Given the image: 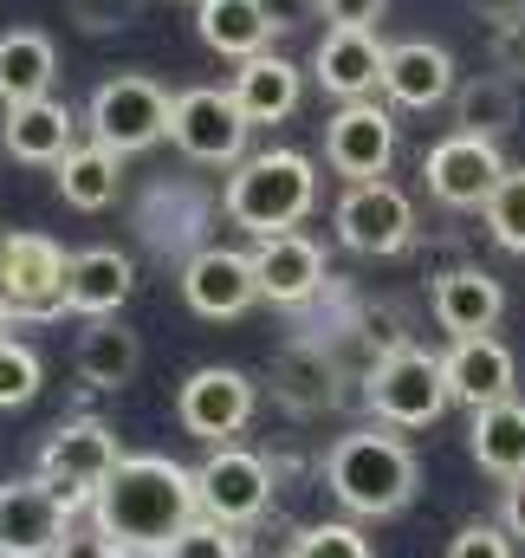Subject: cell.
I'll use <instances>...</instances> for the list:
<instances>
[{
    "label": "cell",
    "mask_w": 525,
    "mask_h": 558,
    "mask_svg": "<svg viewBox=\"0 0 525 558\" xmlns=\"http://www.w3.org/2000/svg\"><path fill=\"white\" fill-rule=\"evenodd\" d=\"M91 520L124 546V553H169V539L202 520V494H195V468L169 461V454H124V468L105 481V494L91 500Z\"/></svg>",
    "instance_id": "obj_1"
},
{
    "label": "cell",
    "mask_w": 525,
    "mask_h": 558,
    "mask_svg": "<svg viewBox=\"0 0 525 558\" xmlns=\"http://www.w3.org/2000/svg\"><path fill=\"white\" fill-rule=\"evenodd\" d=\"M325 487L351 520H390L415 500V454L390 428H351L325 454Z\"/></svg>",
    "instance_id": "obj_2"
},
{
    "label": "cell",
    "mask_w": 525,
    "mask_h": 558,
    "mask_svg": "<svg viewBox=\"0 0 525 558\" xmlns=\"http://www.w3.org/2000/svg\"><path fill=\"white\" fill-rule=\"evenodd\" d=\"M221 208H228V221H241L247 234H285V228H298V221L318 208V169H312V156H298V149L241 156V162L228 169Z\"/></svg>",
    "instance_id": "obj_3"
},
{
    "label": "cell",
    "mask_w": 525,
    "mask_h": 558,
    "mask_svg": "<svg viewBox=\"0 0 525 558\" xmlns=\"http://www.w3.org/2000/svg\"><path fill=\"white\" fill-rule=\"evenodd\" d=\"M364 397H370V410L390 422V428H428V422H441V410L454 403V390H448V364H441L435 351H422V344L377 357Z\"/></svg>",
    "instance_id": "obj_4"
},
{
    "label": "cell",
    "mask_w": 525,
    "mask_h": 558,
    "mask_svg": "<svg viewBox=\"0 0 525 558\" xmlns=\"http://www.w3.org/2000/svg\"><path fill=\"white\" fill-rule=\"evenodd\" d=\"M169 118H175V98L143 78V72H124V78H105L85 105V124H91V143L118 149V156H136L149 143L169 137Z\"/></svg>",
    "instance_id": "obj_5"
},
{
    "label": "cell",
    "mask_w": 525,
    "mask_h": 558,
    "mask_svg": "<svg viewBox=\"0 0 525 558\" xmlns=\"http://www.w3.org/2000/svg\"><path fill=\"white\" fill-rule=\"evenodd\" d=\"M118 468H124V448H118V435H111L105 422H59V428L46 435V448H39V481H46L72 513L91 507Z\"/></svg>",
    "instance_id": "obj_6"
},
{
    "label": "cell",
    "mask_w": 525,
    "mask_h": 558,
    "mask_svg": "<svg viewBox=\"0 0 525 558\" xmlns=\"http://www.w3.org/2000/svg\"><path fill=\"white\" fill-rule=\"evenodd\" d=\"M0 292L13 299L20 318H65L72 312V254L52 234H13L7 241V267H0Z\"/></svg>",
    "instance_id": "obj_7"
},
{
    "label": "cell",
    "mask_w": 525,
    "mask_h": 558,
    "mask_svg": "<svg viewBox=\"0 0 525 558\" xmlns=\"http://www.w3.org/2000/svg\"><path fill=\"white\" fill-rule=\"evenodd\" d=\"M247 111L234 105V92L221 85H195V92H175V118H169V143L188 156V162H221L234 169L247 156Z\"/></svg>",
    "instance_id": "obj_8"
},
{
    "label": "cell",
    "mask_w": 525,
    "mask_h": 558,
    "mask_svg": "<svg viewBox=\"0 0 525 558\" xmlns=\"http://www.w3.org/2000/svg\"><path fill=\"white\" fill-rule=\"evenodd\" d=\"M331 221H338V241L351 247V254H402L408 241H415V202L395 189V182H351L344 195H338V208H331Z\"/></svg>",
    "instance_id": "obj_9"
},
{
    "label": "cell",
    "mask_w": 525,
    "mask_h": 558,
    "mask_svg": "<svg viewBox=\"0 0 525 558\" xmlns=\"http://www.w3.org/2000/svg\"><path fill=\"white\" fill-rule=\"evenodd\" d=\"M254 377L247 371H234V364H202L182 390H175V422L195 435V441H208V448H221V441H234L247 422H254Z\"/></svg>",
    "instance_id": "obj_10"
},
{
    "label": "cell",
    "mask_w": 525,
    "mask_h": 558,
    "mask_svg": "<svg viewBox=\"0 0 525 558\" xmlns=\"http://www.w3.org/2000/svg\"><path fill=\"white\" fill-rule=\"evenodd\" d=\"M195 494H202V513L208 520H221V526H254L266 513V500H272V468H266L254 448H234V441H221V448H208V461L195 468Z\"/></svg>",
    "instance_id": "obj_11"
},
{
    "label": "cell",
    "mask_w": 525,
    "mask_h": 558,
    "mask_svg": "<svg viewBox=\"0 0 525 558\" xmlns=\"http://www.w3.org/2000/svg\"><path fill=\"white\" fill-rule=\"evenodd\" d=\"M422 175H428V195H435L441 208H487L493 189L506 182V156H500L493 137L454 131V137H441L422 156Z\"/></svg>",
    "instance_id": "obj_12"
},
{
    "label": "cell",
    "mask_w": 525,
    "mask_h": 558,
    "mask_svg": "<svg viewBox=\"0 0 525 558\" xmlns=\"http://www.w3.org/2000/svg\"><path fill=\"white\" fill-rule=\"evenodd\" d=\"M72 533V507L33 474L0 487V558H52Z\"/></svg>",
    "instance_id": "obj_13"
},
{
    "label": "cell",
    "mask_w": 525,
    "mask_h": 558,
    "mask_svg": "<svg viewBox=\"0 0 525 558\" xmlns=\"http://www.w3.org/2000/svg\"><path fill=\"white\" fill-rule=\"evenodd\" d=\"M325 162H331L344 182H377L395 162V118L377 98L338 105V118L325 124Z\"/></svg>",
    "instance_id": "obj_14"
},
{
    "label": "cell",
    "mask_w": 525,
    "mask_h": 558,
    "mask_svg": "<svg viewBox=\"0 0 525 558\" xmlns=\"http://www.w3.org/2000/svg\"><path fill=\"white\" fill-rule=\"evenodd\" d=\"M383 65H390V46L377 33H357V26H331L312 52V78L338 98V105H357V98H377L383 92Z\"/></svg>",
    "instance_id": "obj_15"
},
{
    "label": "cell",
    "mask_w": 525,
    "mask_h": 558,
    "mask_svg": "<svg viewBox=\"0 0 525 558\" xmlns=\"http://www.w3.org/2000/svg\"><path fill=\"white\" fill-rule=\"evenodd\" d=\"M182 299H188V312H202V318H241V312L260 299L254 254H234V247H202V254L182 267Z\"/></svg>",
    "instance_id": "obj_16"
},
{
    "label": "cell",
    "mask_w": 525,
    "mask_h": 558,
    "mask_svg": "<svg viewBox=\"0 0 525 558\" xmlns=\"http://www.w3.org/2000/svg\"><path fill=\"white\" fill-rule=\"evenodd\" d=\"M254 274H260V299L266 305H305L325 292V247L298 228L285 234H260L254 247Z\"/></svg>",
    "instance_id": "obj_17"
},
{
    "label": "cell",
    "mask_w": 525,
    "mask_h": 558,
    "mask_svg": "<svg viewBox=\"0 0 525 558\" xmlns=\"http://www.w3.org/2000/svg\"><path fill=\"white\" fill-rule=\"evenodd\" d=\"M441 364H448V390H454V403H467V410L506 403L513 384H520V364H513V351H506L493 331H480V338H454Z\"/></svg>",
    "instance_id": "obj_18"
},
{
    "label": "cell",
    "mask_w": 525,
    "mask_h": 558,
    "mask_svg": "<svg viewBox=\"0 0 525 558\" xmlns=\"http://www.w3.org/2000/svg\"><path fill=\"white\" fill-rule=\"evenodd\" d=\"M383 92H390V105H402V111H435V105H448V98L461 92L448 46H435V39H402V46H390Z\"/></svg>",
    "instance_id": "obj_19"
},
{
    "label": "cell",
    "mask_w": 525,
    "mask_h": 558,
    "mask_svg": "<svg viewBox=\"0 0 525 558\" xmlns=\"http://www.w3.org/2000/svg\"><path fill=\"white\" fill-rule=\"evenodd\" d=\"M428 305H435V325H441V331H454V338H480V331L500 325L506 292H500V279L487 274V267H448V274H435Z\"/></svg>",
    "instance_id": "obj_20"
},
{
    "label": "cell",
    "mask_w": 525,
    "mask_h": 558,
    "mask_svg": "<svg viewBox=\"0 0 525 558\" xmlns=\"http://www.w3.org/2000/svg\"><path fill=\"white\" fill-rule=\"evenodd\" d=\"M338 357L318 344V338H298L272 357V397L292 410V416H325L338 403Z\"/></svg>",
    "instance_id": "obj_21"
},
{
    "label": "cell",
    "mask_w": 525,
    "mask_h": 558,
    "mask_svg": "<svg viewBox=\"0 0 525 558\" xmlns=\"http://www.w3.org/2000/svg\"><path fill=\"white\" fill-rule=\"evenodd\" d=\"M72 137H78V118H72V105H59V98L7 105V118H0V143H7L13 162H65V156L78 149Z\"/></svg>",
    "instance_id": "obj_22"
},
{
    "label": "cell",
    "mask_w": 525,
    "mask_h": 558,
    "mask_svg": "<svg viewBox=\"0 0 525 558\" xmlns=\"http://www.w3.org/2000/svg\"><path fill=\"white\" fill-rule=\"evenodd\" d=\"M228 92L247 111V124H285L298 111V98H305V72L292 59H279V52H254V59H241Z\"/></svg>",
    "instance_id": "obj_23"
},
{
    "label": "cell",
    "mask_w": 525,
    "mask_h": 558,
    "mask_svg": "<svg viewBox=\"0 0 525 558\" xmlns=\"http://www.w3.org/2000/svg\"><path fill=\"white\" fill-rule=\"evenodd\" d=\"M272 7L266 0H195V33L221 59H254L272 46Z\"/></svg>",
    "instance_id": "obj_24"
},
{
    "label": "cell",
    "mask_w": 525,
    "mask_h": 558,
    "mask_svg": "<svg viewBox=\"0 0 525 558\" xmlns=\"http://www.w3.org/2000/svg\"><path fill=\"white\" fill-rule=\"evenodd\" d=\"M52 78H59V52L46 33H33V26L0 33V105L52 98Z\"/></svg>",
    "instance_id": "obj_25"
},
{
    "label": "cell",
    "mask_w": 525,
    "mask_h": 558,
    "mask_svg": "<svg viewBox=\"0 0 525 558\" xmlns=\"http://www.w3.org/2000/svg\"><path fill=\"white\" fill-rule=\"evenodd\" d=\"M467 448H474V461H480L487 474L525 481V403L520 397L474 410V422H467Z\"/></svg>",
    "instance_id": "obj_26"
},
{
    "label": "cell",
    "mask_w": 525,
    "mask_h": 558,
    "mask_svg": "<svg viewBox=\"0 0 525 558\" xmlns=\"http://www.w3.org/2000/svg\"><path fill=\"white\" fill-rule=\"evenodd\" d=\"M131 286H136L131 254H118V247H85V254H72V312H78V318H111V312L131 299Z\"/></svg>",
    "instance_id": "obj_27"
},
{
    "label": "cell",
    "mask_w": 525,
    "mask_h": 558,
    "mask_svg": "<svg viewBox=\"0 0 525 558\" xmlns=\"http://www.w3.org/2000/svg\"><path fill=\"white\" fill-rule=\"evenodd\" d=\"M72 364H78V377H85L91 390H124L136 377V364H143V338L124 331L118 318H91V331L78 338Z\"/></svg>",
    "instance_id": "obj_28"
},
{
    "label": "cell",
    "mask_w": 525,
    "mask_h": 558,
    "mask_svg": "<svg viewBox=\"0 0 525 558\" xmlns=\"http://www.w3.org/2000/svg\"><path fill=\"white\" fill-rule=\"evenodd\" d=\"M118 162H124V156L105 149V143H78L65 162H52V169H59V195H65V208H78V215L111 208L118 189H124V169H118Z\"/></svg>",
    "instance_id": "obj_29"
},
{
    "label": "cell",
    "mask_w": 525,
    "mask_h": 558,
    "mask_svg": "<svg viewBox=\"0 0 525 558\" xmlns=\"http://www.w3.org/2000/svg\"><path fill=\"white\" fill-rule=\"evenodd\" d=\"M454 124L467 131V137H506L513 124H520V85L506 78V72H487V78H467L461 92H454Z\"/></svg>",
    "instance_id": "obj_30"
},
{
    "label": "cell",
    "mask_w": 525,
    "mask_h": 558,
    "mask_svg": "<svg viewBox=\"0 0 525 558\" xmlns=\"http://www.w3.org/2000/svg\"><path fill=\"white\" fill-rule=\"evenodd\" d=\"M285 558H377L370 553V539H364V526L357 520H318V526H305Z\"/></svg>",
    "instance_id": "obj_31"
},
{
    "label": "cell",
    "mask_w": 525,
    "mask_h": 558,
    "mask_svg": "<svg viewBox=\"0 0 525 558\" xmlns=\"http://www.w3.org/2000/svg\"><path fill=\"white\" fill-rule=\"evenodd\" d=\"M480 215H487V234L506 254H525V169H506V182L493 189V202Z\"/></svg>",
    "instance_id": "obj_32"
},
{
    "label": "cell",
    "mask_w": 525,
    "mask_h": 558,
    "mask_svg": "<svg viewBox=\"0 0 525 558\" xmlns=\"http://www.w3.org/2000/svg\"><path fill=\"white\" fill-rule=\"evenodd\" d=\"M39 397V351L20 338H0V410H20Z\"/></svg>",
    "instance_id": "obj_33"
},
{
    "label": "cell",
    "mask_w": 525,
    "mask_h": 558,
    "mask_svg": "<svg viewBox=\"0 0 525 558\" xmlns=\"http://www.w3.org/2000/svg\"><path fill=\"white\" fill-rule=\"evenodd\" d=\"M162 558H241V533L202 513V520H188V526L169 539V553Z\"/></svg>",
    "instance_id": "obj_34"
},
{
    "label": "cell",
    "mask_w": 525,
    "mask_h": 558,
    "mask_svg": "<svg viewBox=\"0 0 525 558\" xmlns=\"http://www.w3.org/2000/svg\"><path fill=\"white\" fill-rule=\"evenodd\" d=\"M65 7L85 33H124L131 20H143V0H65Z\"/></svg>",
    "instance_id": "obj_35"
},
{
    "label": "cell",
    "mask_w": 525,
    "mask_h": 558,
    "mask_svg": "<svg viewBox=\"0 0 525 558\" xmlns=\"http://www.w3.org/2000/svg\"><path fill=\"white\" fill-rule=\"evenodd\" d=\"M448 558H513V533L474 520V526H461V533L448 539Z\"/></svg>",
    "instance_id": "obj_36"
},
{
    "label": "cell",
    "mask_w": 525,
    "mask_h": 558,
    "mask_svg": "<svg viewBox=\"0 0 525 558\" xmlns=\"http://www.w3.org/2000/svg\"><path fill=\"white\" fill-rule=\"evenodd\" d=\"M52 558H124V546H118L98 520H85V526H72V533L59 539V553Z\"/></svg>",
    "instance_id": "obj_37"
},
{
    "label": "cell",
    "mask_w": 525,
    "mask_h": 558,
    "mask_svg": "<svg viewBox=\"0 0 525 558\" xmlns=\"http://www.w3.org/2000/svg\"><path fill=\"white\" fill-rule=\"evenodd\" d=\"M383 7H390V0H318V13H325L331 26H357V33H377Z\"/></svg>",
    "instance_id": "obj_38"
},
{
    "label": "cell",
    "mask_w": 525,
    "mask_h": 558,
    "mask_svg": "<svg viewBox=\"0 0 525 558\" xmlns=\"http://www.w3.org/2000/svg\"><path fill=\"white\" fill-rule=\"evenodd\" d=\"M493 59H500V72H525V20L493 26Z\"/></svg>",
    "instance_id": "obj_39"
},
{
    "label": "cell",
    "mask_w": 525,
    "mask_h": 558,
    "mask_svg": "<svg viewBox=\"0 0 525 558\" xmlns=\"http://www.w3.org/2000/svg\"><path fill=\"white\" fill-rule=\"evenodd\" d=\"M500 526L525 539V481H506V500H500Z\"/></svg>",
    "instance_id": "obj_40"
},
{
    "label": "cell",
    "mask_w": 525,
    "mask_h": 558,
    "mask_svg": "<svg viewBox=\"0 0 525 558\" xmlns=\"http://www.w3.org/2000/svg\"><path fill=\"white\" fill-rule=\"evenodd\" d=\"M474 13L493 26H513V20H525V0H474Z\"/></svg>",
    "instance_id": "obj_41"
},
{
    "label": "cell",
    "mask_w": 525,
    "mask_h": 558,
    "mask_svg": "<svg viewBox=\"0 0 525 558\" xmlns=\"http://www.w3.org/2000/svg\"><path fill=\"white\" fill-rule=\"evenodd\" d=\"M13 318H20V312H13V299H7V292H0V338H7V331H13Z\"/></svg>",
    "instance_id": "obj_42"
},
{
    "label": "cell",
    "mask_w": 525,
    "mask_h": 558,
    "mask_svg": "<svg viewBox=\"0 0 525 558\" xmlns=\"http://www.w3.org/2000/svg\"><path fill=\"white\" fill-rule=\"evenodd\" d=\"M7 241H13V234H7V228H0V267H7Z\"/></svg>",
    "instance_id": "obj_43"
},
{
    "label": "cell",
    "mask_w": 525,
    "mask_h": 558,
    "mask_svg": "<svg viewBox=\"0 0 525 558\" xmlns=\"http://www.w3.org/2000/svg\"><path fill=\"white\" fill-rule=\"evenodd\" d=\"M124 558H162V553H124Z\"/></svg>",
    "instance_id": "obj_44"
}]
</instances>
